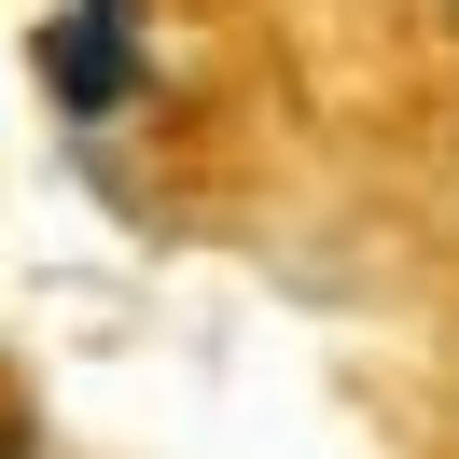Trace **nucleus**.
Returning <instances> with one entry per match:
<instances>
[{
	"mask_svg": "<svg viewBox=\"0 0 459 459\" xmlns=\"http://www.w3.org/2000/svg\"><path fill=\"white\" fill-rule=\"evenodd\" d=\"M140 0H84L56 42H42V70H56V112H84V126H112L126 98H140Z\"/></svg>",
	"mask_w": 459,
	"mask_h": 459,
	"instance_id": "obj_1",
	"label": "nucleus"
}]
</instances>
